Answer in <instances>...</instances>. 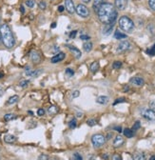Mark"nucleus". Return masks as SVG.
Segmentation results:
<instances>
[{
  "mask_svg": "<svg viewBox=\"0 0 155 160\" xmlns=\"http://www.w3.org/2000/svg\"><path fill=\"white\" fill-rule=\"evenodd\" d=\"M97 15H98V19L103 24L105 25L114 24L118 15V12L114 5H112L111 3H104L99 8V10L97 12Z\"/></svg>",
  "mask_w": 155,
  "mask_h": 160,
  "instance_id": "nucleus-1",
  "label": "nucleus"
},
{
  "mask_svg": "<svg viewBox=\"0 0 155 160\" xmlns=\"http://www.w3.org/2000/svg\"><path fill=\"white\" fill-rule=\"evenodd\" d=\"M0 37L3 45L8 49H12L15 45V38L8 24L0 25Z\"/></svg>",
  "mask_w": 155,
  "mask_h": 160,
  "instance_id": "nucleus-2",
  "label": "nucleus"
},
{
  "mask_svg": "<svg viewBox=\"0 0 155 160\" xmlns=\"http://www.w3.org/2000/svg\"><path fill=\"white\" fill-rule=\"evenodd\" d=\"M119 27L127 33H130L134 28V23L130 17L127 16H121L119 19Z\"/></svg>",
  "mask_w": 155,
  "mask_h": 160,
  "instance_id": "nucleus-3",
  "label": "nucleus"
},
{
  "mask_svg": "<svg viewBox=\"0 0 155 160\" xmlns=\"http://www.w3.org/2000/svg\"><path fill=\"white\" fill-rule=\"evenodd\" d=\"M106 142V138L102 134H94L92 137V143L94 148H100Z\"/></svg>",
  "mask_w": 155,
  "mask_h": 160,
  "instance_id": "nucleus-4",
  "label": "nucleus"
},
{
  "mask_svg": "<svg viewBox=\"0 0 155 160\" xmlns=\"http://www.w3.org/2000/svg\"><path fill=\"white\" fill-rule=\"evenodd\" d=\"M75 12L79 16L81 17H88L90 15V11L89 9L87 8L85 5H83V4H78V5L76 6L75 8Z\"/></svg>",
  "mask_w": 155,
  "mask_h": 160,
  "instance_id": "nucleus-5",
  "label": "nucleus"
},
{
  "mask_svg": "<svg viewBox=\"0 0 155 160\" xmlns=\"http://www.w3.org/2000/svg\"><path fill=\"white\" fill-rule=\"evenodd\" d=\"M141 115L148 121H155V112L151 109H145L141 112Z\"/></svg>",
  "mask_w": 155,
  "mask_h": 160,
  "instance_id": "nucleus-6",
  "label": "nucleus"
},
{
  "mask_svg": "<svg viewBox=\"0 0 155 160\" xmlns=\"http://www.w3.org/2000/svg\"><path fill=\"white\" fill-rule=\"evenodd\" d=\"M130 43L129 41H122V42L119 43L117 47V53H125L127 51H129L130 49Z\"/></svg>",
  "mask_w": 155,
  "mask_h": 160,
  "instance_id": "nucleus-7",
  "label": "nucleus"
},
{
  "mask_svg": "<svg viewBox=\"0 0 155 160\" xmlns=\"http://www.w3.org/2000/svg\"><path fill=\"white\" fill-rule=\"evenodd\" d=\"M65 8L67 12L71 15L75 12V5L72 0H65Z\"/></svg>",
  "mask_w": 155,
  "mask_h": 160,
  "instance_id": "nucleus-8",
  "label": "nucleus"
},
{
  "mask_svg": "<svg viewBox=\"0 0 155 160\" xmlns=\"http://www.w3.org/2000/svg\"><path fill=\"white\" fill-rule=\"evenodd\" d=\"M30 57L31 62L34 64H38L41 61V56L37 51H31L30 53Z\"/></svg>",
  "mask_w": 155,
  "mask_h": 160,
  "instance_id": "nucleus-9",
  "label": "nucleus"
},
{
  "mask_svg": "<svg viewBox=\"0 0 155 160\" xmlns=\"http://www.w3.org/2000/svg\"><path fill=\"white\" fill-rule=\"evenodd\" d=\"M127 0H115L114 7L117 8L118 10L123 11L127 7Z\"/></svg>",
  "mask_w": 155,
  "mask_h": 160,
  "instance_id": "nucleus-10",
  "label": "nucleus"
},
{
  "mask_svg": "<svg viewBox=\"0 0 155 160\" xmlns=\"http://www.w3.org/2000/svg\"><path fill=\"white\" fill-rule=\"evenodd\" d=\"M67 47L70 49V51L73 53V56H75V58H80L81 56H82V53L80 50H78L76 47H73V46H71V45H67Z\"/></svg>",
  "mask_w": 155,
  "mask_h": 160,
  "instance_id": "nucleus-11",
  "label": "nucleus"
},
{
  "mask_svg": "<svg viewBox=\"0 0 155 160\" xmlns=\"http://www.w3.org/2000/svg\"><path fill=\"white\" fill-rule=\"evenodd\" d=\"M130 82L133 85H136V86H143L145 81L142 77H139V76H135V77H132L130 79Z\"/></svg>",
  "mask_w": 155,
  "mask_h": 160,
  "instance_id": "nucleus-12",
  "label": "nucleus"
},
{
  "mask_svg": "<svg viewBox=\"0 0 155 160\" xmlns=\"http://www.w3.org/2000/svg\"><path fill=\"white\" fill-rule=\"evenodd\" d=\"M64 58H65V53H58L53 57H52L51 61H52V63H58V62L62 61Z\"/></svg>",
  "mask_w": 155,
  "mask_h": 160,
  "instance_id": "nucleus-13",
  "label": "nucleus"
},
{
  "mask_svg": "<svg viewBox=\"0 0 155 160\" xmlns=\"http://www.w3.org/2000/svg\"><path fill=\"white\" fill-rule=\"evenodd\" d=\"M123 144H124V138L121 135H117L114 138V141H113V146L115 148H119Z\"/></svg>",
  "mask_w": 155,
  "mask_h": 160,
  "instance_id": "nucleus-14",
  "label": "nucleus"
},
{
  "mask_svg": "<svg viewBox=\"0 0 155 160\" xmlns=\"http://www.w3.org/2000/svg\"><path fill=\"white\" fill-rule=\"evenodd\" d=\"M113 26H114V24H107L103 28V34L105 35H109L113 30Z\"/></svg>",
  "mask_w": 155,
  "mask_h": 160,
  "instance_id": "nucleus-15",
  "label": "nucleus"
},
{
  "mask_svg": "<svg viewBox=\"0 0 155 160\" xmlns=\"http://www.w3.org/2000/svg\"><path fill=\"white\" fill-rule=\"evenodd\" d=\"M108 101H109V98L106 96V95H100V96L96 98V102L101 105H106L108 103Z\"/></svg>",
  "mask_w": 155,
  "mask_h": 160,
  "instance_id": "nucleus-16",
  "label": "nucleus"
},
{
  "mask_svg": "<svg viewBox=\"0 0 155 160\" xmlns=\"http://www.w3.org/2000/svg\"><path fill=\"white\" fill-rule=\"evenodd\" d=\"M131 160H146V155L144 153H141V152L135 153L132 155Z\"/></svg>",
  "mask_w": 155,
  "mask_h": 160,
  "instance_id": "nucleus-17",
  "label": "nucleus"
},
{
  "mask_svg": "<svg viewBox=\"0 0 155 160\" xmlns=\"http://www.w3.org/2000/svg\"><path fill=\"white\" fill-rule=\"evenodd\" d=\"M104 2H105V0H94L92 8H93V10H94L95 12H98L99 8L102 6V4H104Z\"/></svg>",
  "mask_w": 155,
  "mask_h": 160,
  "instance_id": "nucleus-18",
  "label": "nucleus"
},
{
  "mask_svg": "<svg viewBox=\"0 0 155 160\" xmlns=\"http://www.w3.org/2000/svg\"><path fill=\"white\" fill-rule=\"evenodd\" d=\"M42 70H35V71H29L26 72V75L31 76V77H37L38 75H41Z\"/></svg>",
  "mask_w": 155,
  "mask_h": 160,
  "instance_id": "nucleus-19",
  "label": "nucleus"
},
{
  "mask_svg": "<svg viewBox=\"0 0 155 160\" xmlns=\"http://www.w3.org/2000/svg\"><path fill=\"white\" fill-rule=\"evenodd\" d=\"M4 141L6 143H13L16 141V137L12 134H6L5 137H4Z\"/></svg>",
  "mask_w": 155,
  "mask_h": 160,
  "instance_id": "nucleus-20",
  "label": "nucleus"
},
{
  "mask_svg": "<svg viewBox=\"0 0 155 160\" xmlns=\"http://www.w3.org/2000/svg\"><path fill=\"white\" fill-rule=\"evenodd\" d=\"M114 38H116V39H124V38H127V34L121 33V31H119V30H116L115 33H114Z\"/></svg>",
  "mask_w": 155,
  "mask_h": 160,
  "instance_id": "nucleus-21",
  "label": "nucleus"
},
{
  "mask_svg": "<svg viewBox=\"0 0 155 160\" xmlns=\"http://www.w3.org/2000/svg\"><path fill=\"white\" fill-rule=\"evenodd\" d=\"M18 99H19L18 95H12V96H11L10 98H9V100L7 101V104L8 105H13L18 101Z\"/></svg>",
  "mask_w": 155,
  "mask_h": 160,
  "instance_id": "nucleus-22",
  "label": "nucleus"
},
{
  "mask_svg": "<svg viewBox=\"0 0 155 160\" xmlns=\"http://www.w3.org/2000/svg\"><path fill=\"white\" fill-rule=\"evenodd\" d=\"M83 49L85 50L87 53L90 52L92 50V42H89V41H88V42H85L84 45H83Z\"/></svg>",
  "mask_w": 155,
  "mask_h": 160,
  "instance_id": "nucleus-23",
  "label": "nucleus"
},
{
  "mask_svg": "<svg viewBox=\"0 0 155 160\" xmlns=\"http://www.w3.org/2000/svg\"><path fill=\"white\" fill-rule=\"evenodd\" d=\"M124 135L127 138H131L134 135V131H132L130 129H125L124 130Z\"/></svg>",
  "mask_w": 155,
  "mask_h": 160,
  "instance_id": "nucleus-24",
  "label": "nucleus"
},
{
  "mask_svg": "<svg viewBox=\"0 0 155 160\" xmlns=\"http://www.w3.org/2000/svg\"><path fill=\"white\" fill-rule=\"evenodd\" d=\"M90 71H92V72H96L99 70V63L96 62V61L93 62L92 65H90Z\"/></svg>",
  "mask_w": 155,
  "mask_h": 160,
  "instance_id": "nucleus-25",
  "label": "nucleus"
},
{
  "mask_svg": "<svg viewBox=\"0 0 155 160\" xmlns=\"http://www.w3.org/2000/svg\"><path fill=\"white\" fill-rule=\"evenodd\" d=\"M15 118H16V115L15 114H12V113H8V114H5V115H4V119L6 121L12 120V119H15Z\"/></svg>",
  "mask_w": 155,
  "mask_h": 160,
  "instance_id": "nucleus-26",
  "label": "nucleus"
},
{
  "mask_svg": "<svg viewBox=\"0 0 155 160\" xmlns=\"http://www.w3.org/2000/svg\"><path fill=\"white\" fill-rule=\"evenodd\" d=\"M87 124L90 127H93L97 124V121H96V119H94V118H90V119L87 121Z\"/></svg>",
  "mask_w": 155,
  "mask_h": 160,
  "instance_id": "nucleus-27",
  "label": "nucleus"
},
{
  "mask_svg": "<svg viewBox=\"0 0 155 160\" xmlns=\"http://www.w3.org/2000/svg\"><path fill=\"white\" fill-rule=\"evenodd\" d=\"M48 113L49 114H54V113H57V108L55 106H52V107H49V110H48Z\"/></svg>",
  "mask_w": 155,
  "mask_h": 160,
  "instance_id": "nucleus-28",
  "label": "nucleus"
},
{
  "mask_svg": "<svg viewBox=\"0 0 155 160\" xmlns=\"http://www.w3.org/2000/svg\"><path fill=\"white\" fill-rule=\"evenodd\" d=\"M35 5V2L34 0H27L26 1V6L29 7V8H33Z\"/></svg>",
  "mask_w": 155,
  "mask_h": 160,
  "instance_id": "nucleus-29",
  "label": "nucleus"
},
{
  "mask_svg": "<svg viewBox=\"0 0 155 160\" xmlns=\"http://www.w3.org/2000/svg\"><path fill=\"white\" fill-rule=\"evenodd\" d=\"M77 126V122H76V119H72L70 121L69 123V127L71 128V129H74V128H76Z\"/></svg>",
  "mask_w": 155,
  "mask_h": 160,
  "instance_id": "nucleus-30",
  "label": "nucleus"
},
{
  "mask_svg": "<svg viewBox=\"0 0 155 160\" xmlns=\"http://www.w3.org/2000/svg\"><path fill=\"white\" fill-rule=\"evenodd\" d=\"M147 53H148L149 56H154L155 54V44L150 49L147 50Z\"/></svg>",
  "mask_w": 155,
  "mask_h": 160,
  "instance_id": "nucleus-31",
  "label": "nucleus"
},
{
  "mask_svg": "<svg viewBox=\"0 0 155 160\" xmlns=\"http://www.w3.org/2000/svg\"><path fill=\"white\" fill-rule=\"evenodd\" d=\"M29 83H30L29 80H21L19 83V86L22 87V88H26V87L29 85Z\"/></svg>",
  "mask_w": 155,
  "mask_h": 160,
  "instance_id": "nucleus-32",
  "label": "nucleus"
},
{
  "mask_svg": "<svg viewBox=\"0 0 155 160\" xmlns=\"http://www.w3.org/2000/svg\"><path fill=\"white\" fill-rule=\"evenodd\" d=\"M112 67L113 69H120L122 67V62L120 61H114L112 64Z\"/></svg>",
  "mask_w": 155,
  "mask_h": 160,
  "instance_id": "nucleus-33",
  "label": "nucleus"
},
{
  "mask_svg": "<svg viewBox=\"0 0 155 160\" xmlns=\"http://www.w3.org/2000/svg\"><path fill=\"white\" fill-rule=\"evenodd\" d=\"M38 6H39V8L41 9V10H46V8H47V4H46V2L45 1H40L39 2V4H38Z\"/></svg>",
  "mask_w": 155,
  "mask_h": 160,
  "instance_id": "nucleus-34",
  "label": "nucleus"
},
{
  "mask_svg": "<svg viewBox=\"0 0 155 160\" xmlns=\"http://www.w3.org/2000/svg\"><path fill=\"white\" fill-rule=\"evenodd\" d=\"M66 75H68V76H73L74 75V72L71 70V69H70V68H68L67 70H66Z\"/></svg>",
  "mask_w": 155,
  "mask_h": 160,
  "instance_id": "nucleus-35",
  "label": "nucleus"
},
{
  "mask_svg": "<svg viewBox=\"0 0 155 160\" xmlns=\"http://www.w3.org/2000/svg\"><path fill=\"white\" fill-rule=\"evenodd\" d=\"M126 101V99L124 98V97H121V98H118V99H116L115 101H114V103H113V106H115V105H117V104H119V103H122V102H125Z\"/></svg>",
  "mask_w": 155,
  "mask_h": 160,
  "instance_id": "nucleus-36",
  "label": "nucleus"
},
{
  "mask_svg": "<svg viewBox=\"0 0 155 160\" xmlns=\"http://www.w3.org/2000/svg\"><path fill=\"white\" fill-rule=\"evenodd\" d=\"M72 156H73V160H83V158H82V156L78 153H74Z\"/></svg>",
  "mask_w": 155,
  "mask_h": 160,
  "instance_id": "nucleus-37",
  "label": "nucleus"
},
{
  "mask_svg": "<svg viewBox=\"0 0 155 160\" xmlns=\"http://www.w3.org/2000/svg\"><path fill=\"white\" fill-rule=\"evenodd\" d=\"M148 5L152 10L155 11V0H148Z\"/></svg>",
  "mask_w": 155,
  "mask_h": 160,
  "instance_id": "nucleus-38",
  "label": "nucleus"
},
{
  "mask_svg": "<svg viewBox=\"0 0 155 160\" xmlns=\"http://www.w3.org/2000/svg\"><path fill=\"white\" fill-rule=\"evenodd\" d=\"M38 160H49V158L46 154H41V155H39Z\"/></svg>",
  "mask_w": 155,
  "mask_h": 160,
  "instance_id": "nucleus-39",
  "label": "nucleus"
},
{
  "mask_svg": "<svg viewBox=\"0 0 155 160\" xmlns=\"http://www.w3.org/2000/svg\"><path fill=\"white\" fill-rule=\"evenodd\" d=\"M140 128V121H136L134 123V125H133V130L132 131H136V130H138Z\"/></svg>",
  "mask_w": 155,
  "mask_h": 160,
  "instance_id": "nucleus-40",
  "label": "nucleus"
},
{
  "mask_svg": "<svg viewBox=\"0 0 155 160\" xmlns=\"http://www.w3.org/2000/svg\"><path fill=\"white\" fill-rule=\"evenodd\" d=\"M112 160H122V156H121L120 154L115 153V154L112 156Z\"/></svg>",
  "mask_w": 155,
  "mask_h": 160,
  "instance_id": "nucleus-41",
  "label": "nucleus"
},
{
  "mask_svg": "<svg viewBox=\"0 0 155 160\" xmlns=\"http://www.w3.org/2000/svg\"><path fill=\"white\" fill-rule=\"evenodd\" d=\"M37 114L39 116H43L44 114H45V110L44 109H39L38 111H37Z\"/></svg>",
  "mask_w": 155,
  "mask_h": 160,
  "instance_id": "nucleus-42",
  "label": "nucleus"
},
{
  "mask_svg": "<svg viewBox=\"0 0 155 160\" xmlns=\"http://www.w3.org/2000/svg\"><path fill=\"white\" fill-rule=\"evenodd\" d=\"M79 94H80L79 91H74L73 93H72V98H77L79 96Z\"/></svg>",
  "mask_w": 155,
  "mask_h": 160,
  "instance_id": "nucleus-43",
  "label": "nucleus"
},
{
  "mask_svg": "<svg viewBox=\"0 0 155 160\" xmlns=\"http://www.w3.org/2000/svg\"><path fill=\"white\" fill-rule=\"evenodd\" d=\"M80 38L82 39V40H88L89 41V39L90 38L89 35H87V34H82L81 36H80Z\"/></svg>",
  "mask_w": 155,
  "mask_h": 160,
  "instance_id": "nucleus-44",
  "label": "nucleus"
},
{
  "mask_svg": "<svg viewBox=\"0 0 155 160\" xmlns=\"http://www.w3.org/2000/svg\"><path fill=\"white\" fill-rule=\"evenodd\" d=\"M53 50L52 51V53H59V47H57V46H53V48H52Z\"/></svg>",
  "mask_w": 155,
  "mask_h": 160,
  "instance_id": "nucleus-45",
  "label": "nucleus"
},
{
  "mask_svg": "<svg viewBox=\"0 0 155 160\" xmlns=\"http://www.w3.org/2000/svg\"><path fill=\"white\" fill-rule=\"evenodd\" d=\"M76 34H77V31H71V33L70 34V37H71V38H74L75 36H76Z\"/></svg>",
  "mask_w": 155,
  "mask_h": 160,
  "instance_id": "nucleus-46",
  "label": "nucleus"
},
{
  "mask_svg": "<svg viewBox=\"0 0 155 160\" xmlns=\"http://www.w3.org/2000/svg\"><path fill=\"white\" fill-rule=\"evenodd\" d=\"M149 107L151 108V110H155V101H151L149 103Z\"/></svg>",
  "mask_w": 155,
  "mask_h": 160,
  "instance_id": "nucleus-47",
  "label": "nucleus"
},
{
  "mask_svg": "<svg viewBox=\"0 0 155 160\" xmlns=\"http://www.w3.org/2000/svg\"><path fill=\"white\" fill-rule=\"evenodd\" d=\"M3 94H4V88L0 85V96H2Z\"/></svg>",
  "mask_w": 155,
  "mask_h": 160,
  "instance_id": "nucleus-48",
  "label": "nucleus"
},
{
  "mask_svg": "<svg viewBox=\"0 0 155 160\" xmlns=\"http://www.w3.org/2000/svg\"><path fill=\"white\" fill-rule=\"evenodd\" d=\"M63 11H64V7L63 6H59L58 7V12H62Z\"/></svg>",
  "mask_w": 155,
  "mask_h": 160,
  "instance_id": "nucleus-49",
  "label": "nucleus"
},
{
  "mask_svg": "<svg viewBox=\"0 0 155 160\" xmlns=\"http://www.w3.org/2000/svg\"><path fill=\"white\" fill-rule=\"evenodd\" d=\"M114 130H116V131H118L119 132H122V128H121V127H114Z\"/></svg>",
  "mask_w": 155,
  "mask_h": 160,
  "instance_id": "nucleus-50",
  "label": "nucleus"
},
{
  "mask_svg": "<svg viewBox=\"0 0 155 160\" xmlns=\"http://www.w3.org/2000/svg\"><path fill=\"white\" fill-rule=\"evenodd\" d=\"M103 158H104L105 160H108V154H104V155H103Z\"/></svg>",
  "mask_w": 155,
  "mask_h": 160,
  "instance_id": "nucleus-51",
  "label": "nucleus"
},
{
  "mask_svg": "<svg viewBox=\"0 0 155 160\" xmlns=\"http://www.w3.org/2000/svg\"><path fill=\"white\" fill-rule=\"evenodd\" d=\"M20 10H21V12H22V13H24V12H25V10H24V7H23V6H21V7H20Z\"/></svg>",
  "mask_w": 155,
  "mask_h": 160,
  "instance_id": "nucleus-52",
  "label": "nucleus"
},
{
  "mask_svg": "<svg viewBox=\"0 0 155 160\" xmlns=\"http://www.w3.org/2000/svg\"><path fill=\"white\" fill-rule=\"evenodd\" d=\"M123 91H130V87H125V89L124 90H123Z\"/></svg>",
  "mask_w": 155,
  "mask_h": 160,
  "instance_id": "nucleus-53",
  "label": "nucleus"
},
{
  "mask_svg": "<svg viewBox=\"0 0 155 160\" xmlns=\"http://www.w3.org/2000/svg\"><path fill=\"white\" fill-rule=\"evenodd\" d=\"M149 160H155V154H154V155H152V156H150Z\"/></svg>",
  "mask_w": 155,
  "mask_h": 160,
  "instance_id": "nucleus-54",
  "label": "nucleus"
},
{
  "mask_svg": "<svg viewBox=\"0 0 155 160\" xmlns=\"http://www.w3.org/2000/svg\"><path fill=\"white\" fill-rule=\"evenodd\" d=\"M55 26H56V23H52V28H55Z\"/></svg>",
  "mask_w": 155,
  "mask_h": 160,
  "instance_id": "nucleus-55",
  "label": "nucleus"
},
{
  "mask_svg": "<svg viewBox=\"0 0 155 160\" xmlns=\"http://www.w3.org/2000/svg\"><path fill=\"white\" fill-rule=\"evenodd\" d=\"M83 115V113H77V116H82Z\"/></svg>",
  "mask_w": 155,
  "mask_h": 160,
  "instance_id": "nucleus-56",
  "label": "nucleus"
},
{
  "mask_svg": "<svg viewBox=\"0 0 155 160\" xmlns=\"http://www.w3.org/2000/svg\"><path fill=\"white\" fill-rule=\"evenodd\" d=\"M82 1H84L85 3H89V2L90 1V0H82Z\"/></svg>",
  "mask_w": 155,
  "mask_h": 160,
  "instance_id": "nucleus-57",
  "label": "nucleus"
},
{
  "mask_svg": "<svg viewBox=\"0 0 155 160\" xmlns=\"http://www.w3.org/2000/svg\"><path fill=\"white\" fill-rule=\"evenodd\" d=\"M51 160H58V159H56V158H52V159H51Z\"/></svg>",
  "mask_w": 155,
  "mask_h": 160,
  "instance_id": "nucleus-58",
  "label": "nucleus"
},
{
  "mask_svg": "<svg viewBox=\"0 0 155 160\" xmlns=\"http://www.w3.org/2000/svg\"><path fill=\"white\" fill-rule=\"evenodd\" d=\"M0 25H1V17H0Z\"/></svg>",
  "mask_w": 155,
  "mask_h": 160,
  "instance_id": "nucleus-59",
  "label": "nucleus"
}]
</instances>
